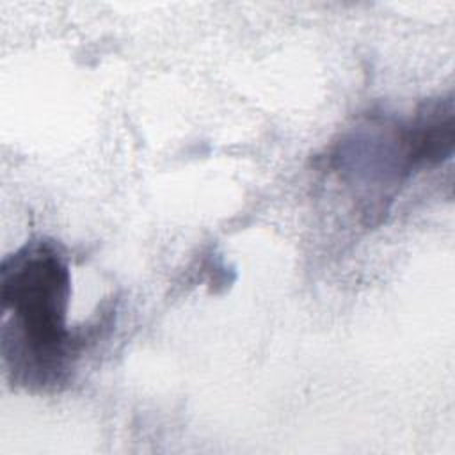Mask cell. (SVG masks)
Wrapping results in <instances>:
<instances>
[{
  "label": "cell",
  "instance_id": "obj_1",
  "mask_svg": "<svg viewBox=\"0 0 455 455\" xmlns=\"http://www.w3.org/2000/svg\"><path fill=\"white\" fill-rule=\"evenodd\" d=\"M71 272L62 247L27 240L0 265L2 361L9 380L32 391L68 384L84 343L68 325Z\"/></svg>",
  "mask_w": 455,
  "mask_h": 455
}]
</instances>
